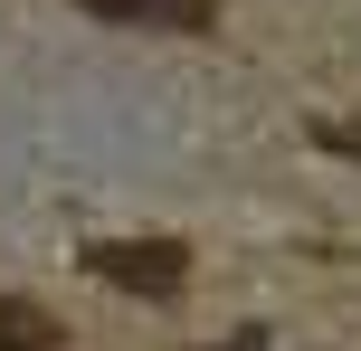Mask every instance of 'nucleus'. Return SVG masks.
<instances>
[{
  "label": "nucleus",
  "instance_id": "obj_1",
  "mask_svg": "<svg viewBox=\"0 0 361 351\" xmlns=\"http://www.w3.org/2000/svg\"><path fill=\"white\" fill-rule=\"evenodd\" d=\"M86 276H105L114 295H133V304H171L180 285H190V257H180L171 238H95Z\"/></svg>",
  "mask_w": 361,
  "mask_h": 351
},
{
  "label": "nucleus",
  "instance_id": "obj_2",
  "mask_svg": "<svg viewBox=\"0 0 361 351\" xmlns=\"http://www.w3.org/2000/svg\"><path fill=\"white\" fill-rule=\"evenodd\" d=\"M76 10H95V19H162V29H209L219 0H76Z\"/></svg>",
  "mask_w": 361,
  "mask_h": 351
},
{
  "label": "nucleus",
  "instance_id": "obj_3",
  "mask_svg": "<svg viewBox=\"0 0 361 351\" xmlns=\"http://www.w3.org/2000/svg\"><path fill=\"white\" fill-rule=\"evenodd\" d=\"M0 351H57V314L29 295H0Z\"/></svg>",
  "mask_w": 361,
  "mask_h": 351
}]
</instances>
